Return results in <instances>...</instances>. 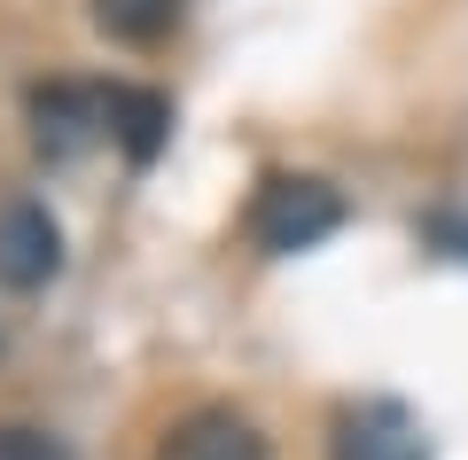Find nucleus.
Here are the masks:
<instances>
[{
    "label": "nucleus",
    "instance_id": "nucleus-1",
    "mask_svg": "<svg viewBox=\"0 0 468 460\" xmlns=\"http://www.w3.org/2000/svg\"><path fill=\"white\" fill-rule=\"evenodd\" d=\"M335 227H344V196L328 180H313V172H273L250 196V242L266 258H297V250L328 242Z\"/></svg>",
    "mask_w": 468,
    "mask_h": 460
},
{
    "label": "nucleus",
    "instance_id": "nucleus-2",
    "mask_svg": "<svg viewBox=\"0 0 468 460\" xmlns=\"http://www.w3.org/2000/svg\"><path fill=\"white\" fill-rule=\"evenodd\" d=\"M32 148L48 165H79L86 148H101L117 133V86H94V79H48L32 86Z\"/></svg>",
    "mask_w": 468,
    "mask_h": 460
},
{
    "label": "nucleus",
    "instance_id": "nucleus-9",
    "mask_svg": "<svg viewBox=\"0 0 468 460\" xmlns=\"http://www.w3.org/2000/svg\"><path fill=\"white\" fill-rule=\"evenodd\" d=\"M421 242L468 265V211H430V219H421Z\"/></svg>",
    "mask_w": 468,
    "mask_h": 460
},
{
    "label": "nucleus",
    "instance_id": "nucleus-8",
    "mask_svg": "<svg viewBox=\"0 0 468 460\" xmlns=\"http://www.w3.org/2000/svg\"><path fill=\"white\" fill-rule=\"evenodd\" d=\"M0 460H70V444L55 429H24V422H0Z\"/></svg>",
    "mask_w": 468,
    "mask_h": 460
},
{
    "label": "nucleus",
    "instance_id": "nucleus-7",
    "mask_svg": "<svg viewBox=\"0 0 468 460\" xmlns=\"http://www.w3.org/2000/svg\"><path fill=\"white\" fill-rule=\"evenodd\" d=\"M187 16V0H94V24L110 39H125V48H156V39H172Z\"/></svg>",
    "mask_w": 468,
    "mask_h": 460
},
{
    "label": "nucleus",
    "instance_id": "nucleus-3",
    "mask_svg": "<svg viewBox=\"0 0 468 460\" xmlns=\"http://www.w3.org/2000/svg\"><path fill=\"white\" fill-rule=\"evenodd\" d=\"M63 273V227L48 203H0V289H48Z\"/></svg>",
    "mask_w": 468,
    "mask_h": 460
},
{
    "label": "nucleus",
    "instance_id": "nucleus-4",
    "mask_svg": "<svg viewBox=\"0 0 468 460\" xmlns=\"http://www.w3.org/2000/svg\"><path fill=\"white\" fill-rule=\"evenodd\" d=\"M335 460H430V437L399 398H359L335 422Z\"/></svg>",
    "mask_w": 468,
    "mask_h": 460
},
{
    "label": "nucleus",
    "instance_id": "nucleus-5",
    "mask_svg": "<svg viewBox=\"0 0 468 460\" xmlns=\"http://www.w3.org/2000/svg\"><path fill=\"white\" fill-rule=\"evenodd\" d=\"M156 460H273V453H266V437H258L250 413H234V406H196V413H180V422L165 429Z\"/></svg>",
    "mask_w": 468,
    "mask_h": 460
},
{
    "label": "nucleus",
    "instance_id": "nucleus-6",
    "mask_svg": "<svg viewBox=\"0 0 468 460\" xmlns=\"http://www.w3.org/2000/svg\"><path fill=\"white\" fill-rule=\"evenodd\" d=\"M133 165H156V148L172 141V102L149 86H117V133H110Z\"/></svg>",
    "mask_w": 468,
    "mask_h": 460
}]
</instances>
